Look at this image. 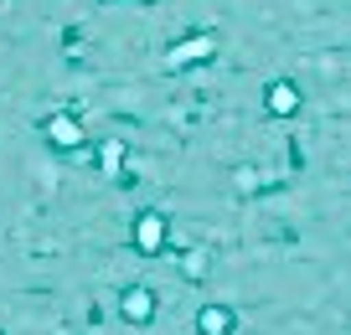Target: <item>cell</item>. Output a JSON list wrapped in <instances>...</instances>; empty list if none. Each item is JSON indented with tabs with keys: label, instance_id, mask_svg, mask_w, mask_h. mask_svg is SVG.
Returning <instances> with one entry per match:
<instances>
[{
	"label": "cell",
	"instance_id": "1",
	"mask_svg": "<svg viewBox=\"0 0 351 335\" xmlns=\"http://www.w3.org/2000/svg\"><path fill=\"white\" fill-rule=\"evenodd\" d=\"M202 330H207V335H228V314H222V310L202 314Z\"/></svg>",
	"mask_w": 351,
	"mask_h": 335
}]
</instances>
